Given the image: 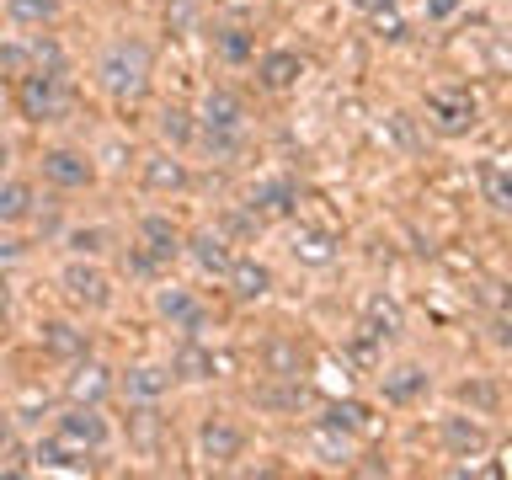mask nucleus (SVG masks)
Masks as SVG:
<instances>
[{
  "label": "nucleus",
  "instance_id": "nucleus-1",
  "mask_svg": "<svg viewBox=\"0 0 512 480\" xmlns=\"http://www.w3.org/2000/svg\"><path fill=\"white\" fill-rule=\"evenodd\" d=\"M150 43L139 38H112L102 48V59H96V80H102L107 96H118V102H139L144 91H150Z\"/></svg>",
  "mask_w": 512,
  "mask_h": 480
},
{
  "label": "nucleus",
  "instance_id": "nucleus-2",
  "mask_svg": "<svg viewBox=\"0 0 512 480\" xmlns=\"http://www.w3.org/2000/svg\"><path fill=\"white\" fill-rule=\"evenodd\" d=\"M16 107L32 123H59L70 112V80H64V70H27L22 86H16Z\"/></svg>",
  "mask_w": 512,
  "mask_h": 480
},
{
  "label": "nucleus",
  "instance_id": "nucleus-3",
  "mask_svg": "<svg viewBox=\"0 0 512 480\" xmlns=\"http://www.w3.org/2000/svg\"><path fill=\"white\" fill-rule=\"evenodd\" d=\"M59 288L75 310H107L112 304V278L91 262V256H75V262L59 272Z\"/></svg>",
  "mask_w": 512,
  "mask_h": 480
},
{
  "label": "nucleus",
  "instance_id": "nucleus-4",
  "mask_svg": "<svg viewBox=\"0 0 512 480\" xmlns=\"http://www.w3.org/2000/svg\"><path fill=\"white\" fill-rule=\"evenodd\" d=\"M480 118V102L470 91H459V86H438V91H427V123L438 128V134H470Z\"/></svg>",
  "mask_w": 512,
  "mask_h": 480
},
{
  "label": "nucleus",
  "instance_id": "nucleus-5",
  "mask_svg": "<svg viewBox=\"0 0 512 480\" xmlns=\"http://www.w3.org/2000/svg\"><path fill=\"white\" fill-rule=\"evenodd\" d=\"M59 438H70V443L86 448V454H96V448L112 438V427H107L102 406H80V400H70V411L59 416Z\"/></svg>",
  "mask_w": 512,
  "mask_h": 480
},
{
  "label": "nucleus",
  "instance_id": "nucleus-6",
  "mask_svg": "<svg viewBox=\"0 0 512 480\" xmlns=\"http://www.w3.org/2000/svg\"><path fill=\"white\" fill-rule=\"evenodd\" d=\"M294 203H299L294 176H267V182H256L246 192V208L256 219H283V214H294Z\"/></svg>",
  "mask_w": 512,
  "mask_h": 480
},
{
  "label": "nucleus",
  "instance_id": "nucleus-7",
  "mask_svg": "<svg viewBox=\"0 0 512 480\" xmlns=\"http://www.w3.org/2000/svg\"><path fill=\"white\" fill-rule=\"evenodd\" d=\"M155 310H160V320H171V326H182L187 336H198V331L208 326V315H203V304L192 299V288H176V283L155 288Z\"/></svg>",
  "mask_w": 512,
  "mask_h": 480
},
{
  "label": "nucleus",
  "instance_id": "nucleus-8",
  "mask_svg": "<svg viewBox=\"0 0 512 480\" xmlns=\"http://www.w3.org/2000/svg\"><path fill=\"white\" fill-rule=\"evenodd\" d=\"M64 395L80 400V406H102V400L112 395V368L91 363V358H75L70 379H64Z\"/></svg>",
  "mask_w": 512,
  "mask_h": 480
},
{
  "label": "nucleus",
  "instance_id": "nucleus-9",
  "mask_svg": "<svg viewBox=\"0 0 512 480\" xmlns=\"http://www.w3.org/2000/svg\"><path fill=\"white\" fill-rule=\"evenodd\" d=\"M198 128H235V134H246V107H240V96L214 86L198 107Z\"/></svg>",
  "mask_w": 512,
  "mask_h": 480
},
{
  "label": "nucleus",
  "instance_id": "nucleus-10",
  "mask_svg": "<svg viewBox=\"0 0 512 480\" xmlns=\"http://www.w3.org/2000/svg\"><path fill=\"white\" fill-rule=\"evenodd\" d=\"M443 448L454 459H470V454H486L491 448V432L480 427V422H470V416H443Z\"/></svg>",
  "mask_w": 512,
  "mask_h": 480
},
{
  "label": "nucleus",
  "instance_id": "nucleus-11",
  "mask_svg": "<svg viewBox=\"0 0 512 480\" xmlns=\"http://www.w3.org/2000/svg\"><path fill=\"white\" fill-rule=\"evenodd\" d=\"M166 390H171V368H160V363H139L123 374V395L134 406H155V400H166Z\"/></svg>",
  "mask_w": 512,
  "mask_h": 480
},
{
  "label": "nucleus",
  "instance_id": "nucleus-12",
  "mask_svg": "<svg viewBox=\"0 0 512 480\" xmlns=\"http://www.w3.org/2000/svg\"><path fill=\"white\" fill-rule=\"evenodd\" d=\"M32 459H38V470H64V475H86V448L70 443V438H38V448H32Z\"/></svg>",
  "mask_w": 512,
  "mask_h": 480
},
{
  "label": "nucleus",
  "instance_id": "nucleus-13",
  "mask_svg": "<svg viewBox=\"0 0 512 480\" xmlns=\"http://www.w3.org/2000/svg\"><path fill=\"white\" fill-rule=\"evenodd\" d=\"M182 251H192V262H198V267L208 272V278H224V272H230V262H235L230 240H224L219 230H198Z\"/></svg>",
  "mask_w": 512,
  "mask_h": 480
},
{
  "label": "nucleus",
  "instance_id": "nucleus-14",
  "mask_svg": "<svg viewBox=\"0 0 512 480\" xmlns=\"http://www.w3.org/2000/svg\"><path fill=\"white\" fill-rule=\"evenodd\" d=\"M219 368H224V358H214V352H208V347H198V342H192V336H187V342L176 347V358H171V379L203 384V379H214Z\"/></svg>",
  "mask_w": 512,
  "mask_h": 480
},
{
  "label": "nucleus",
  "instance_id": "nucleus-15",
  "mask_svg": "<svg viewBox=\"0 0 512 480\" xmlns=\"http://www.w3.org/2000/svg\"><path fill=\"white\" fill-rule=\"evenodd\" d=\"M139 246L150 251L160 267H166V262H176V256H182V235H176V224H171L166 214H150V219L139 224Z\"/></svg>",
  "mask_w": 512,
  "mask_h": 480
},
{
  "label": "nucleus",
  "instance_id": "nucleus-16",
  "mask_svg": "<svg viewBox=\"0 0 512 480\" xmlns=\"http://www.w3.org/2000/svg\"><path fill=\"white\" fill-rule=\"evenodd\" d=\"M43 176L54 187H86L96 171H91V160L80 155V150H48L43 155Z\"/></svg>",
  "mask_w": 512,
  "mask_h": 480
},
{
  "label": "nucleus",
  "instance_id": "nucleus-17",
  "mask_svg": "<svg viewBox=\"0 0 512 480\" xmlns=\"http://www.w3.org/2000/svg\"><path fill=\"white\" fill-rule=\"evenodd\" d=\"M38 342H43V352H54V358H64V363L86 358V331H75L70 320H43Z\"/></svg>",
  "mask_w": 512,
  "mask_h": 480
},
{
  "label": "nucleus",
  "instance_id": "nucleus-18",
  "mask_svg": "<svg viewBox=\"0 0 512 480\" xmlns=\"http://www.w3.org/2000/svg\"><path fill=\"white\" fill-rule=\"evenodd\" d=\"M224 283L235 288V299H262L267 288H272V267L267 262H256V256H246V262H230V272H224Z\"/></svg>",
  "mask_w": 512,
  "mask_h": 480
},
{
  "label": "nucleus",
  "instance_id": "nucleus-19",
  "mask_svg": "<svg viewBox=\"0 0 512 480\" xmlns=\"http://www.w3.org/2000/svg\"><path fill=\"white\" fill-rule=\"evenodd\" d=\"M240 454V432L230 422H203L198 427V459L208 464H230Z\"/></svg>",
  "mask_w": 512,
  "mask_h": 480
},
{
  "label": "nucleus",
  "instance_id": "nucleus-20",
  "mask_svg": "<svg viewBox=\"0 0 512 480\" xmlns=\"http://www.w3.org/2000/svg\"><path fill=\"white\" fill-rule=\"evenodd\" d=\"M256 75H262L267 91H288V86H299L304 59L288 54V48H272V54H262V64H256Z\"/></svg>",
  "mask_w": 512,
  "mask_h": 480
},
{
  "label": "nucleus",
  "instance_id": "nucleus-21",
  "mask_svg": "<svg viewBox=\"0 0 512 480\" xmlns=\"http://www.w3.org/2000/svg\"><path fill=\"white\" fill-rule=\"evenodd\" d=\"M363 336H374V342H395V336H400V304L384 299V294L368 299L363 304Z\"/></svg>",
  "mask_w": 512,
  "mask_h": 480
},
{
  "label": "nucleus",
  "instance_id": "nucleus-22",
  "mask_svg": "<svg viewBox=\"0 0 512 480\" xmlns=\"http://www.w3.org/2000/svg\"><path fill=\"white\" fill-rule=\"evenodd\" d=\"M480 192H486V203L496 208V214H507V208H512V171H507L502 155L480 160Z\"/></svg>",
  "mask_w": 512,
  "mask_h": 480
},
{
  "label": "nucleus",
  "instance_id": "nucleus-23",
  "mask_svg": "<svg viewBox=\"0 0 512 480\" xmlns=\"http://www.w3.org/2000/svg\"><path fill=\"white\" fill-rule=\"evenodd\" d=\"M262 368H267V379H299L304 374V347L299 342H267Z\"/></svg>",
  "mask_w": 512,
  "mask_h": 480
},
{
  "label": "nucleus",
  "instance_id": "nucleus-24",
  "mask_svg": "<svg viewBox=\"0 0 512 480\" xmlns=\"http://www.w3.org/2000/svg\"><path fill=\"white\" fill-rule=\"evenodd\" d=\"M144 187L150 192H182L187 187V166L176 155H150L144 160Z\"/></svg>",
  "mask_w": 512,
  "mask_h": 480
},
{
  "label": "nucleus",
  "instance_id": "nucleus-25",
  "mask_svg": "<svg viewBox=\"0 0 512 480\" xmlns=\"http://www.w3.org/2000/svg\"><path fill=\"white\" fill-rule=\"evenodd\" d=\"M294 256L304 267H331L336 262V235L331 230H299L294 235Z\"/></svg>",
  "mask_w": 512,
  "mask_h": 480
},
{
  "label": "nucleus",
  "instance_id": "nucleus-26",
  "mask_svg": "<svg viewBox=\"0 0 512 480\" xmlns=\"http://www.w3.org/2000/svg\"><path fill=\"white\" fill-rule=\"evenodd\" d=\"M32 187L27 182H0V224H22L32 219Z\"/></svg>",
  "mask_w": 512,
  "mask_h": 480
},
{
  "label": "nucleus",
  "instance_id": "nucleus-27",
  "mask_svg": "<svg viewBox=\"0 0 512 480\" xmlns=\"http://www.w3.org/2000/svg\"><path fill=\"white\" fill-rule=\"evenodd\" d=\"M256 406H267V411H299L304 406V384L299 379L262 384V390H256Z\"/></svg>",
  "mask_w": 512,
  "mask_h": 480
},
{
  "label": "nucleus",
  "instance_id": "nucleus-28",
  "mask_svg": "<svg viewBox=\"0 0 512 480\" xmlns=\"http://www.w3.org/2000/svg\"><path fill=\"white\" fill-rule=\"evenodd\" d=\"M320 427H331V432H363L368 427V406H358V400H336V406H326V416H320Z\"/></svg>",
  "mask_w": 512,
  "mask_h": 480
},
{
  "label": "nucleus",
  "instance_id": "nucleus-29",
  "mask_svg": "<svg viewBox=\"0 0 512 480\" xmlns=\"http://www.w3.org/2000/svg\"><path fill=\"white\" fill-rule=\"evenodd\" d=\"M416 395H427L422 368H395V374H384V400H416Z\"/></svg>",
  "mask_w": 512,
  "mask_h": 480
},
{
  "label": "nucleus",
  "instance_id": "nucleus-30",
  "mask_svg": "<svg viewBox=\"0 0 512 480\" xmlns=\"http://www.w3.org/2000/svg\"><path fill=\"white\" fill-rule=\"evenodd\" d=\"M192 139H198L214 160H235V155H240V144H246V134H235V128H198Z\"/></svg>",
  "mask_w": 512,
  "mask_h": 480
},
{
  "label": "nucleus",
  "instance_id": "nucleus-31",
  "mask_svg": "<svg viewBox=\"0 0 512 480\" xmlns=\"http://www.w3.org/2000/svg\"><path fill=\"white\" fill-rule=\"evenodd\" d=\"M155 128H160V139H166L171 150H176V144H187L192 134H198V123H192V112H182V107H166V112L155 118Z\"/></svg>",
  "mask_w": 512,
  "mask_h": 480
},
{
  "label": "nucleus",
  "instance_id": "nucleus-32",
  "mask_svg": "<svg viewBox=\"0 0 512 480\" xmlns=\"http://www.w3.org/2000/svg\"><path fill=\"white\" fill-rule=\"evenodd\" d=\"M6 11H11V22H22V27H43L59 16V0H6Z\"/></svg>",
  "mask_w": 512,
  "mask_h": 480
},
{
  "label": "nucleus",
  "instance_id": "nucleus-33",
  "mask_svg": "<svg viewBox=\"0 0 512 480\" xmlns=\"http://www.w3.org/2000/svg\"><path fill=\"white\" fill-rule=\"evenodd\" d=\"M214 48H219V59L240 64V59H251V32L246 27H214Z\"/></svg>",
  "mask_w": 512,
  "mask_h": 480
},
{
  "label": "nucleus",
  "instance_id": "nucleus-34",
  "mask_svg": "<svg viewBox=\"0 0 512 480\" xmlns=\"http://www.w3.org/2000/svg\"><path fill=\"white\" fill-rule=\"evenodd\" d=\"M107 230H102V224H86V230H70V251L75 256H102L107 251Z\"/></svg>",
  "mask_w": 512,
  "mask_h": 480
},
{
  "label": "nucleus",
  "instance_id": "nucleus-35",
  "mask_svg": "<svg viewBox=\"0 0 512 480\" xmlns=\"http://www.w3.org/2000/svg\"><path fill=\"white\" fill-rule=\"evenodd\" d=\"M368 16H374V32H379V38H390V43L406 38V22H400L395 0H390V6H379V11H368Z\"/></svg>",
  "mask_w": 512,
  "mask_h": 480
},
{
  "label": "nucleus",
  "instance_id": "nucleus-36",
  "mask_svg": "<svg viewBox=\"0 0 512 480\" xmlns=\"http://www.w3.org/2000/svg\"><path fill=\"white\" fill-rule=\"evenodd\" d=\"M123 267L134 272V278H150V272H160V262H155L144 246H128V251H123Z\"/></svg>",
  "mask_w": 512,
  "mask_h": 480
},
{
  "label": "nucleus",
  "instance_id": "nucleus-37",
  "mask_svg": "<svg viewBox=\"0 0 512 480\" xmlns=\"http://www.w3.org/2000/svg\"><path fill=\"white\" fill-rule=\"evenodd\" d=\"M384 128H390V139L400 144V150H416V134H411V118H406V112H390V118H384Z\"/></svg>",
  "mask_w": 512,
  "mask_h": 480
},
{
  "label": "nucleus",
  "instance_id": "nucleus-38",
  "mask_svg": "<svg viewBox=\"0 0 512 480\" xmlns=\"http://www.w3.org/2000/svg\"><path fill=\"white\" fill-rule=\"evenodd\" d=\"M459 400H475V406H496V390H491V384H459Z\"/></svg>",
  "mask_w": 512,
  "mask_h": 480
},
{
  "label": "nucleus",
  "instance_id": "nucleus-39",
  "mask_svg": "<svg viewBox=\"0 0 512 480\" xmlns=\"http://www.w3.org/2000/svg\"><path fill=\"white\" fill-rule=\"evenodd\" d=\"M459 6H464V0H427V16H432V22H448Z\"/></svg>",
  "mask_w": 512,
  "mask_h": 480
},
{
  "label": "nucleus",
  "instance_id": "nucleus-40",
  "mask_svg": "<svg viewBox=\"0 0 512 480\" xmlns=\"http://www.w3.org/2000/svg\"><path fill=\"white\" fill-rule=\"evenodd\" d=\"M6 315H11V283L0 278V320H6Z\"/></svg>",
  "mask_w": 512,
  "mask_h": 480
},
{
  "label": "nucleus",
  "instance_id": "nucleus-41",
  "mask_svg": "<svg viewBox=\"0 0 512 480\" xmlns=\"http://www.w3.org/2000/svg\"><path fill=\"white\" fill-rule=\"evenodd\" d=\"M358 11H379V6H390V0H352Z\"/></svg>",
  "mask_w": 512,
  "mask_h": 480
},
{
  "label": "nucleus",
  "instance_id": "nucleus-42",
  "mask_svg": "<svg viewBox=\"0 0 512 480\" xmlns=\"http://www.w3.org/2000/svg\"><path fill=\"white\" fill-rule=\"evenodd\" d=\"M6 160H11V150H6V139H0V171H6Z\"/></svg>",
  "mask_w": 512,
  "mask_h": 480
},
{
  "label": "nucleus",
  "instance_id": "nucleus-43",
  "mask_svg": "<svg viewBox=\"0 0 512 480\" xmlns=\"http://www.w3.org/2000/svg\"><path fill=\"white\" fill-rule=\"evenodd\" d=\"M6 443H11V427H6V422H0V448H6Z\"/></svg>",
  "mask_w": 512,
  "mask_h": 480
}]
</instances>
